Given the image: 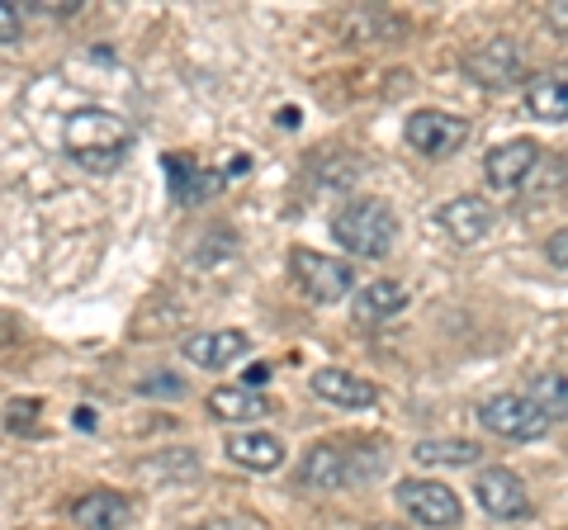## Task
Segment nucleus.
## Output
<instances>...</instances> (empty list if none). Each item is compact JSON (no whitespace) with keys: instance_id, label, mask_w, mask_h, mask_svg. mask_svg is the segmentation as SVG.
I'll list each match as a JSON object with an SVG mask.
<instances>
[{"instance_id":"f257e3e1","label":"nucleus","mask_w":568,"mask_h":530,"mask_svg":"<svg viewBox=\"0 0 568 530\" xmlns=\"http://www.w3.org/2000/svg\"><path fill=\"white\" fill-rule=\"evenodd\" d=\"M62 152L85 171H119L123 156L133 152V129L114 110L85 104L62 119Z\"/></svg>"},{"instance_id":"f03ea898","label":"nucleus","mask_w":568,"mask_h":530,"mask_svg":"<svg viewBox=\"0 0 568 530\" xmlns=\"http://www.w3.org/2000/svg\"><path fill=\"white\" fill-rule=\"evenodd\" d=\"M332 237L351 256L379 261L394 252V242H398V214L384 200H346L332 214Z\"/></svg>"},{"instance_id":"7ed1b4c3","label":"nucleus","mask_w":568,"mask_h":530,"mask_svg":"<svg viewBox=\"0 0 568 530\" xmlns=\"http://www.w3.org/2000/svg\"><path fill=\"white\" fill-rule=\"evenodd\" d=\"M290 275H294V285L313 298V304H336V298H346L355 289V271L346 261L308 252V246H294L290 252Z\"/></svg>"},{"instance_id":"20e7f679","label":"nucleus","mask_w":568,"mask_h":530,"mask_svg":"<svg viewBox=\"0 0 568 530\" xmlns=\"http://www.w3.org/2000/svg\"><path fill=\"white\" fill-rule=\"evenodd\" d=\"M384 465H361L355 450L342 446H313L298 465V483L317 488V492H336V488H351V483H369Z\"/></svg>"},{"instance_id":"39448f33","label":"nucleus","mask_w":568,"mask_h":530,"mask_svg":"<svg viewBox=\"0 0 568 530\" xmlns=\"http://www.w3.org/2000/svg\"><path fill=\"white\" fill-rule=\"evenodd\" d=\"M478 421H484V431L503 436V440H540L555 421H549L536 402L526 394H493L478 402Z\"/></svg>"},{"instance_id":"423d86ee","label":"nucleus","mask_w":568,"mask_h":530,"mask_svg":"<svg viewBox=\"0 0 568 530\" xmlns=\"http://www.w3.org/2000/svg\"><path fill=\"white\" fill-rule=\"evenodd\" d=\"M394 498H398V507L407 511V517H413L417 526H426V530H450V526H459V517H465L459 498L436 479H398Z\"/></svg>"},{"instance_id":"0eeeda50","label":"nucleus","mask_w":568,"mask_h":530,"mask_svg":"<svg viewBox=\"0 0 568 530\" xmlns=\"http://www.w3.org/2000/svg\"><path fill=\"white\" fill-rule=\"evenodd\" d=\"M403 137H407V147H413V152L440 162V156H450V152L465 147L469 123L455 119V114H440V110H417V114H407Z\"/></svg>"},{"instance_id":"6e6552de","label":"nucleus","mask_w":568,"mask_h":530,"mask_svg":"<svg viewBox=\"0 0 568 530\" xmlns=\"http://www.w3.org/2000/svg\"><path fill=\"white\" fill-rule=\"evenodd\" d=\"M474 502L488 511L493 521H521L530 517V492L521 483V473H511L503 465H493V469H478V479H474Z\"/></svg>"},{"instance_id":"1a4fd4ad","label":"nucleus","mask_w":568,"mask_h":530,"mask_svg":"<svg viewBox=\"0 0 568 530\" xmlns=\"http://www.w3.org/2000/svg\"><path fill=\"white\" fill-rule=\"evenodd\" d=\"M465 72L488 91H503V85L526 81V52L517 39H488L465 58Z\"/></svg>"},{"instance_id":"9d476101","label":"nucleus","mask_w":568,"mask_h":530,"mask_svg":"<svg viewBox=\"0 0 568 530\" xmlns=\"http://www.w3.org/2000/svg\"><path fill=\"white\" fill-rule=\"evenodd\" d=\"M540 162H545V156H540L536 137H511V143H497V147L484 156V175H488L493 190L517 194V190H526V181L536 175Z\"/></svg>"},{"instance_id":"9b49d317","label":"nucleus","mask_w":568,"mask_h":530,"mask_svg":"<svg viewBox=\"0 0 568 530\" xmlns=\"http://www.w3.org/2000/svg\"><path fill=\"white\" fill-rule=\"evenodd\" d=\"M162 171H166L171 200H175V204H185V208L213 200V190H223V181H227L223 171L200 166L190 152H166V156H162Z\"/></svg>"},{"instance_id":"f8f14e48","label":"nucleus","mask_w":568,"mask_h":530,"mask_svg":"<svg viewBox=\"0 0 568 530\" xmlns=\"http://www.w3.org/2000/svg\"><path fill=\"white\" fill-rule=\"evenodd\" d=\"M252 342H246V332H233V327H219V332H194V337L181 342V356L200 369H227L237 365Z\"/></svg>"},{"instance_id":"ddd939ff","label":"nucleus","mask_w":568,"mask_h":530,"mask_svg":"<svg viewBox=\"0 0 568 530\" xmlns=\"http://www.w3.org/2000/svg\"><path fill=\"white\" fill-rule=\"evenodd\" d=\"M436 223L446 227L455 242H484L493 233L497 214H493L488 200H478V194H455V200H446L436 208Z\"/></svg>"},{"instance_id":"4468645a","label":"nucleus","mask_w":568,"mask_h":530,"mask_svg":"<svg viewBox=\"0 0 568 530\" xmlns=\"http://www.w3.org/2000/svg\"><path fill=\"white\" fill-rule=\"evenodd\" d=\"M133 521V502L114 488H95V492H81L71 502V526L77 530H123Z\"/></svg>"},{"instance_id":"2eb2a0df","label":"nucleus","mask_w":568,"mask_h":530,"mask_svg":"<svg viewBox=\"0 0 568 530\" xmlns=\"http://www.w3.org/2000/svg\"><path fill=\"white\" fill-rule=\"evenodd\" d=\"M313 394L323 402H332V408H346V412H361V408H375L379 402V388L361 375H351V369H317Z\"/></svg>"},{"instance_id":"dca6fc26","label":"nucleus","mask_w":568,"mask_h":530,"mask_svg":"<svg viewBox=\"0 0 568 530\" xmlns=\"http://www.w3.org/2000/svg\"><path fill=\"white\" fill-rule=\"evenodd\" d=\"M223 455L233 459L237 469H252V473H271L284 465V446L271 431H233L223 440Z\"/></svg>"},{"instance_id":"f3484780","label":"nucleus","mask_w":568,"mask_h":530,"mask_svg":"<svg viewBox=\"0 0 568 530\" xmlns=\"http://www.w3.org/2000/svg\"><path fill=\"white\" fill-rule=\"evenodd\" d=\"M275 402L261 394V388H246V384H223L209 394V412L219 421H261L271 417Z\"/></svg>"},{"instance_id":"a211bd4d","label":"nucleus","mask_w":568,"mask_h":530,"mask_svg":"<svg viewBox=\"0 0 568 530\" xmlns=\"http://www.w3.org/2000/svg\"><path fill=\"white\" fill-rule=\"evenodd\" d=\"M526 110L545 123H568V67L526 81Z\"/></svg>"},{"instance_id":"6ab92c4d","label":"nucleus","mask_w":568,"mask_h":530,"mask_svg":"<svg viewBox=\"0 0 568 530\" xmlns=\"http://www.w3.org/2000/svg\"><path fill=\"white\" fill-rule=\"evenodd\" d=\"M407 308V289L394 285V279H375V285H365L361 294H355V323H365V327H375V323H388V317H398Z\"/></svg>"},{"instance_id":"aec40b11","label":"nucleus","mask_w":568,"mask_h":530,"mask_svg":"<svg viewBox=\"0 0 568 530\" xmlns=\"http://www.w3.org/2000/svg\"><path fill=\"white\" fill-rule=\"evenodd\" d=\"M413 459H417V465H450V469H465V465H478V459H484V450H478L474 440L436 436V440H417Z\"/></svg>"},{"instance_id":"412c9836","label":"nucleus","mask_w":568,"mask_h":530,"mask_svg":"<svg viewBox=\"0 0 568 530\" xmlns=\"http://www.w3.org/2000/svg\"><path fill=\"white\" fill-rule=\"evenodd\" d=\"M526 398L549 417V421H568V375L549 369V375H536L526 388Z\"/></svg>"},{"instance_id":"4be33fe9","label":"nucleus","mask_w":568,"mask_h":530,"mask_svg":"<svg viewBox=\"0 0 568 530\" xmlns=\"http://www.w3.org/2000/svg\"><path fill=\"white\" fill-rule=\"evenodd\" d=\"M138 394H148V398H185V379L181 375H148L138 384Z\"/></svg>"},{"instance_id":"5701e85b","label":"nucleus","mask_w":568,"mask_h":530,"mask_svg":"<svg viewBox=\"0 0 568 530\" xmlns=\"http://www.w3.org/2000/svg\"><path fill=\"white\" fill-rule=\"evenodd\" d=\"M0 43H20V6H0Z\"/></svg>"},{"instance_id":"b1692460","label":"nucleus","mask_w":568,"mask_h":530,"mask_svg":"<svg viewBox=\"0 0 568 530\" xmlns=\"http://www.w3.org/2000/svg\"><path fill=\"white\" fill-rule=\"evenodd\" d=\"M545 256H549V265H559V271H568V227H559V233L545 242Z\"/></svg>"},{"instance_id":"393cba45","label":"nucleus","mask_w":568,"mask_h":530,"mask_svg":"<svg viewBox=\"0 0 568 530\" xmlns=\"http://www.w3.org/2000/svg\"><path fill=\"white\" fill-rule=\"evenodd\" d=\"M33 412H39V402H10V408H6V417H10V431H29L33 427Z\"/></svg>"},{"instance_id":"a878e982","label":"nucleus","mask_w":568,"mask_h":530,"mask_svg":"<svg viewBox=\"0 0 568 530\" xmlns=\"http://www.w3.org/2000/svg\"><path fill=\"white\" fill-rule=\"evenodd\" d=\"M545 20H549V29L568 33V0H559V6H549V10H545Z\"/></svg>"},{"instance_id":"bb28decb","label":"nucleus","mask_w":568,"mask_h":530,"mask_svg":"<svg viewBox=\"0 0 568 530\" xmlns=\"http://www.w3.org/2000/svg\"><path fill=\"white\" fill-rule=\"evenodd\" d=\"M77 427H81V431H95V427H100V417H95L91 408H77Z\"/></svg>"},{"instance_id":"cd10ccee","label":"nucleus","mask_w":568,"mask_h":530,"mask_svg":"<svg viewBox=\"0 0 568 530\" xmlns=\"http://www.w3.org/2000/svg\"><path fill=\"white\" fill-rule=\"evenodd\" d=\"M265 375H271V365H252V375H246L242 384H246V388H261V384H265Z\"/></svg>"},{"instance_id":"c85d7f7f","label":"nucleus","mask_w":568,"mask_h":530,"mask_svg":"<svg viewBox=\"0 0 568 530\" xmlns=\"http://www.w3.org/2000/svg\"><path fill=\"white\" fill-rule=\"evenodd\" d=\"M275 123H280V129H294V123H298V110H280Z\"/></svg>"},{"instance_id":"c756f323","label":"nucleus","mask_w":568,"mask_h":530,"mask_svg":"<svg viewBox=\"0 0 568 530\" xmlns=\"http://www.w3.org/2000/svg\"><path fill=\"white\" fill-rule=\"evenodd\" d=\"M194 530H233L227 521H204V526H194Z\"/></svg>"}]
</instances>
